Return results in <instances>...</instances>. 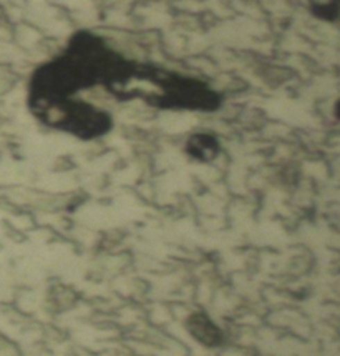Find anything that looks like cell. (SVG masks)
Instances as JSON below:
<instances>
[{
    "label": "cell",
    "instance_id": "5",
    "mask_svg": "<svg viewBox=\"0 0 340 356\" xmlns=\"http://www.w3.org/2000/svg\"><path fill=\"white\" fill-rule=\"evenodd\" d=\"M335 115H337V118L340 120V100L335 104Z\"/></svg>",
    "mask_w": 340,
    "mask_h": 356
},
{
    "label": "cell",
    "instance_id": "3",
    "mask_svg": "<svg viewBox=\"0 0 340 356\" xmlns=\"http://www.w3.org/2000/svg\"><path fill=\"white\" fill-rule=\"evenodd\" d=\"M186 150L191 156L201 160V162H210L214 159L219 152L218 140L207 134H198L193 135L186 143Z\"/></svg>",
    "mask_w": 340,
    "mask_h": 356
},
{
    "label": "cell",
    "instance_id": "4",
    "mask_svg": "<svg viewBox=\"0 0 340 356\" xmlns=\"http://www.w3.org/2000/svg\"><path fill=\"white\" fill-rule=\"evenodd\" d=\"M312 14L318 17L322 20H332L339 19L340 15V2H330V3H314L312 8Z\"/></svg>",
    "mask_w": 340,
    "mask_h": 356
},
{
    "label": "cell",
    "instance_id": "2",
    "mask_svg": "<svg viewBox=\"0 0 340 356\" xmlns=\"http://www.w3.org/2000/svg\"><path fill=\"white\" fill-rule=\"evenodd\" d=\"M186 328L191 337L204 346H218L223 343L221 330L204 313H193L186 321Z\"/></svg>",
    "mask_w": 340,
    "mask_h": 356
},
{
    "label": "cell",
    "instance_id": "1",
    "mask_svg": "<svg viewBox=\"0 0 340 356\" xmlns=\"http://www.w3.org/2000/svg\"><path fill=\"white\" fill-rule=\"evenodd\" d=\"M35 115L45 120L49 125L60 127L83 140L100 137L112 125V120L103 110L71 99L37 110Z\"/></svg>",
    "mask_w": 340,
    "mask_h": 356
}]
</instances>
